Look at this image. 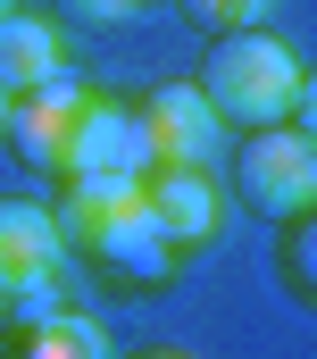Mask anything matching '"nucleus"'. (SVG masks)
<instances>
[{"mask_svg":"<svg viewBox=\"0 0 317 359\" xmlns=\"http://www.w3.org/2000/svg\"><path fill=\"white\" fill-rule=\"evenodd\" d=\"M267 8H276V0H184V17H192L201 34H242V25H267Z\"/></svg>","mask_w":317,"mask_h":359,"instance_id":"obj_14","label":"nucleus"},{"mask_svg":"<svg viewBox=\"0 0 317 359\" xmlns=\"http://www.w3.org/2000/svg\"><path fill=\"white\" fill-rule=\"evenodd\" d=\"M301 59H292V42L284 34H267V25H242V34H209V67H201V92H209V109L242 126V134H259V126H284L292 117V100H301Z\"/></svg>","mask_w":317,"mask_h":359,"instance_id":"obj_1","label":"nucleus"},{"mask_svg":"<svg viewBox=\"0 0 317 359\" xmlns=\"http://www.w3.org/2000/svg\"><path fill=\"white\" fill-rule=\"evenodd\" d=\"M67 67V25L50 8H8L0 17V84L8 92H34L42 76Z\"/></svg>","mask_w":317,"mask_h":359,"instance_id":"obj_8","label":"nucleus"},{"mask_svg":"<svg viewBox=\"0 0 317 359\" xmlns=\"http://www.w3.org/2000/svg\"><path fill=\"white\" fill-rule=\"evenodd\" d=\"M126 168V176H151V134H142V109L117 100V92H92L76 109V134H67V168Z\"/></svg>","mask_w":317,"mask_h":359,"instance_id":"obj_6","label":"nucleus"},{"mask_svg":"<svg viewBox=\"0 0 317 359\" xmlns=\"http://www.w3.org/2000/svg\"><path fill=\"white\" fill-rule=\"evenodd\" d=\"M142 0H50V17L59 25H76V34H109V25H126Z\"/></svg>","mask_w":317,"mask_h":359,"instance_id":"obj_15","label":"nucleus"},{"mask_svg":"<svg viewBox=\"0 0 317 359\" xmlns=\"http://www.w3.org/2000/svg\"><path fill=\"white\" fill-rule=\"evenodd\" d=\"M234 192L267 217V226H292L301 209H317V142L292 126V117L242 134V151H234Z\"/></svg>","mask_w":317,"mask_h":359,"instance_id":"obj_2","label":"nucleus"},{"mask_svg":"<svg viewBox=\"0 0 317 359\" xmlns=\"http://www.w3.org/2000/svg\"><path fill=\"white\" fill-rule=\"evenodd\" d=\"M276 268H284V284H292V301H309V309H317V209H301V217L284 226Z\"/></svg>","mask_w":317,"mask_h":359,"instance_id":"obj_13","label":"nucleus"},{"mask_svg":"<svg viewBox=\"0 0 317 359\" xmlns=\"http://www.w3.org/2000/svg\"><path fill=\"white\" fill-rule=\"evenodd\" d=\"M76 259H92V268H100V276H117V284H167L184 251H175V243L158 234V217L142 209V201H134L126 217H109V226H100L92 243H83Z\"/></svg>","mask_w":317,"mask_h":359,"instance_id":"obj_7","label":"nucleus"},{"mask_svg":"<svg viewBox=\"0 0 317 359\" xmlns=\"http://www.w3.org/2000/svg\"><path fill=\"white\" fill-rule=\"evenodd\" d=\"M83 100H92L83 76H67V67H59V76H42L34 92H17L8 134H0V142H8L34 176H59V168H67V134H76V109H83Z\"/></svg>","mask_w":317,"mask_h":359,"instance_id":"obj_4","label":"nucleus"},{"mask_svg":"<svg viewBox=\"0 0 317 359\" xmlns=\"http://www.w3.org/2000/svg\"><path fill=\"white\" fill-rule=\"evenodd\" d=\"M59 309H76V292H67V259H42V268H17V276H8L0 326H8V334H25V326H50Z\"/></svg>","mask_w":317,"mask_h":359,"instance_id":"obj_11","label":"nucleus"},{"mask_svg":"<svg viewBox=\"0 0 317 359\" xmlns=\"http://www.w3.org/2000/svg\"><path fill=\"white\" fill-rule=\"evenodd\" d=\"M8 8H17V0H0V17H8Z\"/></svg>","mask_w":317,"mask_h":359,"instance_id":"obj_20","label":"nucleus"},{"mask_svg":"<svg viewBox=\"0 0 317 359\" xmlns=\"http://www.w3.org/2000/svg\"><path fill=\"white\" fill-rule=\"evenodd\" d=\"M292 126L317 142V76H301V100H292Z\"/></svg>","mask_w":317,"mask_h":359,"instance_id":"obj_16","label":"nucleus"},{"mask_svg":"<svg viewBox=\"0 0 317 359\" xmlns=\"http://www.w3.org/2000/svg\"><path fill=\"white\" fill-rule=\"evenodd\" d=\"M17 359H117V343H109V326L92 309H59L50 326L17 334Z\"/></svg>","mask_w":317,"mask_h":359,"instance_id":"obj_12","label":"nucleus"},{"mask_svg":"<svg viewBox=\"0 0 317 359\" xmlns=\"http://www.w3.org/2000/svg\"><path fill=\"white\" fill-rule=\"evenodd\" d=\"M8 109H17V92H8V84H0V134H8Z\"/></svg>","mask_w":317,"mask_h":359,"instance_id":"obj_18","label":"nucleus"},{"mask_svg":"<svg viewBox=\"0 0 317 359\" xmlns=\"http://www.w3.org/2000/svg\"><path fill=\"white\" fill-rule=\"evenodd\" d=\"M142 201V176H126V168H76L67 192H59V226H67V251H83L109 217H126Z\"/></svg>","mask_w":317,"mask_h":359,"instance_id":"obj_9","label":"nucleus"},{"mask_svg":"<svg viewBox=\"0 0 317 359\" xmlns=\"http://www.w3.org/2000/svg\"><path fill=\"white\" fill-rule=\"evenodd\" d=\"M134 359H192V351H175V343H158V351H134Z\"/></svg>","mask_w":317,"mask_h":359,"instance_id":"obj_17","label":"nucleus"},{"mask_svg":"<svg viewBox=\"0 0 317 359\" xmlns=\"http://www.w3.org/2000/svg\"><path fill=\"white\" fill-rule=\"evenodd\" d=\"M8 276H17V268H8V259H0V301H8Z\"/></svg>","mask_w":317,"mask_h":359,"instance_id":"obj_19","label":"nucleus"},{"mask_svg":"<svg viewBox=\"0 0 317 359\" xmlns=\"http://www.w3.org/2000/svg\"><path fill=\"white\" fill-rule=\"evenodd\" d=\"M142 209L158 217V234L175 251H201V243L226 234V184H217V168H151L142 176Z\"/></svg>","mask_w":317,"mask_h":359,"instance_id":"obj_5","label":"nucleus"},{"mask_svg":"<svg viewBox=\"0 0 317 359\" xmlns=\"http://www.w3.org/2000/svg\"><path fill=\"white\" fill-rule=\"evenodd\" d=\"M134 109H142V134H151V168H209L226 151V117L209 109L201 76H167Z\"/></svg>","mask_w":317,"mask_h":359,"instance_id":"obj_3","label":"nucleus"},{"mask_svg":"<svg viewBox=\"0 0 317 359\" xmlns=\"http://www.w3.org/2000/svg\"><path fill=\"white\" fill-rule=\"evenodd\" d=\"M0 259H8V268L67 259V226H59V209H50V201H25V192H8V201H0Z\"/></svg>","mask_w":317,"mask_h":359,"instance_id":"obj_10","label":"nucleus"}]
</instances>
